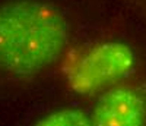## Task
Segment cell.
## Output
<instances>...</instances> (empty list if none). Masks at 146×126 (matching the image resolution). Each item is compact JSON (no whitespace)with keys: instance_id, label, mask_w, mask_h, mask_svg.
I'll use <instances>...</instances> for the list:
<instances>
[{"instance_id":"4","label":"cell","mask_w":146,"mask_h":126,"mask_svg":"<svg viewBox=\"0 0 146 126\" xmlns=\"http://www.w3.org/2000/svg\"><path fill=\"white\" fill-rule=\"evenodd\" d=\"M34 126H94L91 116L78 109H62L41 117Z\"/></svg>"},{"instance_id":"3","label":"cell","mask_w":146,"mask_h":126,"mask_svg":"<svg viewBox=\"0 0 146 126\" xmlns=\"http://www.w3.org/2000/svg\"><path fill=\"white\" fill-rule=\"evenodd\" d=\"M94 126H146V91L133 84L107 90L92 110Z\"/></svg>"},{"instance_id":"1","label":"cell","mask_w":146,"mask_h":126,"mask_svg":"<svg viewBox=\"0 0 146 126\" xmlns=\"http://www.w3.org/2000/svg\"><path fill=\"white\" fill-rule=\"evenodd\" d=\"M70 25L63 12L42 0L0 3V72L31 78L66 52Z\"/></svg>"},{"instance_id":"2","label":"cell","mask_w":146,"mask_h":126,"mask_svg":"<svg viewBox=\"0 0 146 126\" xmlns=\"http://www.w3.org/2000/svg\"><path fill=\"white\" fill-rule=\"evenodd\" d=\"M135 65L136 54L127 44L102 41L78 50L66 60L63 70L73 92L91 95L124 81Z\"/></svg>"}]
</instances>
